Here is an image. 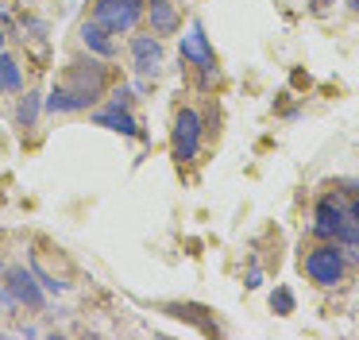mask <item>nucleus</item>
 Instances as JSON below:
<instances>
[{
  "instance_id": "nucleus-10",
  "label": "nucleus",
  "mask_w": 359,
  "mask_h": 340,
  "mask_svg": "<svg viewBox=\"0 0 359 340\" xmlns=\"http://www.w3.org/2000/svg\"><path fill=\"white\" fill-rule=\"evenodd\" d=\"M81 43L93 54H101V58H112V54H116V43L109 39V27H101L97 20H89L86 27H81Z\"/></svg>"
},
{
  "instance_id": "nucleus-4",
  "label": "nucleus",
  "mask_w": 359,
  "mask_h": 340,
  "mask_svg": "<svg viewBox=\"0 0 359 340\" xmlns=\"http://www.w3.org/2000/svg\"><path fill=\"white\" fill-rule=\"evenodd\" d=\"M174 159L178 162H194L197 151H201V116L194 108H182L174 116Z\"/></svg>"
},
{
  "instance_id": "nucleus-17",
  "label": "nucleus",
  "mask_w": 359,
  "mask_h": 340,
  "mask_svg": "<svg viewBox=\"0 0 359 340\" xmlns=\"http://www.w3.org/2000/svg\"><path fill=\"white\" fill-rule=\"evenodd\" d=\"M348 213H351V216H355V221H359V201H351V205H348Z\"/></svg>"
},
{
  "instance_id": "nucleus-12",
  "label": "nucleus",
  "mask_w": 359,
  "mask_h": 340,
  "mask_svg": "<svg viewBox=\"0 0 359 340\" xmlns=\"http://www.w3.org/2000/svg\"><path fill=\"white\" fill-rule=\"evenodd\" d=\"M0 89L4 93H20L24 89V74H20V62L0 54Z\"/></svg>"
},
{
  "instance_id": "nucleus-20",
  "label": "nucleus",
  "mask_w": 359,
  "mask_h": 340,
  "mask_svg": "<svg viewBox=\"0 0 359 340\" xmlns=\"http://www.w3.org/2000/svg\"><path fill=\"white\" fill-rule=\"evenodd\" d=\"M0 275H4V267H0Z\"/></svg>"
},
{
  "instance_id": "nucleus-14",
  "label": "nucleus",
  "mask_w": 359,
  "mask_h": 340,
  "mask_svg": "<svg viewBox=\"0 0 359 340\" xmlns=\"http://www.w3.org/2000/svg\"><path fill=\"white\" fill-rule=\"evenodd\" d=\"M336 244H344V247H359V221L355 216H344V224L336 228Z\"/></svg>"
},
{
  "instance_id": "nucleus-18",
  "label": "nucleus",
  "mask_w": 359,
  "mask_h": 340,
  "mask_svg": "<svg viewBox=\"0 0 359 340\" xmlns=\"http://www.w3.org/2000/svg\"><path fill=\"white\" fill-rule=\"evenodd\" d=\"M348 8H359V0H348Z\"/></svg>"
},
{
  "instance_id": "nucleus-19",
  "label": "nucleus",
  "mask_w": 359,
  "mask_h": 340,
  "mask_svg": "<svg viewBox=\"0 0 359 340\" xmlns=\"http://www.w3.org/2000/svg\"><path fill=\"white\" fill-rule=\"evenodd\" d=\"M0 46H4V31H0Z\"/></svg>"
},
{
  "instance_id": "nucleus-11",
  "label": "nucleus",
  "mask_w": 359,
  "mask_h": 340,
  "mask_svg": "<svg viewBox=\"0 0 359 340\" xmlns=\"http://www.w3.org/2000/svg\"><path fill=\"white\" fill-rule=\"evenodd\" d=\"M178 23L182 20H178L170 0H151V31H155V35H174Z\"/></svg>"
},
{
  "instance_id": "nucleus-1",
  "label": "nucleus",
  "mask_w": 359,
  "mask_h": 340,
  "mask_svg": "<svg viewBox=\"0 0 359 340\" xmlns=\"http://www.w3.org/2000/svg\"><path fill=\"white\" fill-rule=\"evenodd\" d=\"M104 89V66L97 62H74L62 85H55V93L47 97L50 112H81L97 100V93Z\"/></svg>"
},
{
  "instance_id": "nucleus-7",
  "label": "nucleus",
  "mask_w": 359,
  "mask_h": 340,
  "mask_svg": "<svg viewBox=\"0 0 359 340\" xmlns=\"http://www.w3.org/2000/svg\"><path fill=\"white\" fill-rule=\"evenodd\" d=\"M132 66L135 74H158V66H163V43H158L155 35H135L132 39Z\"/></svg>"
},
{
  "instance_id": "nucleus-2",
  "label": "nucleus",
  "mask_w": 359,
  "mask_h": 340,
  "mask_svg": "<svg viewBox=\"0 0 359 340\" xmlns=\"http://www.w3.org/2000/svg\"><path fill=\"white\" fill-rule=\"evenodd\" d=\"M344 267H348V263H344V251L336 244H320L305 255V275L317 286H336L344 278Z\"/></svg>"
},
{
  "instance_id": "nucleus-15",
  "label": "nucleus",
  "mask_w": 359,
  "mask_h": 340,
  "mask_svg": "<svg viewBox=\"0 0 359 340\" xmlns=\"http://www.w3.org/2000/svg\"><path fill=\"white\" fill-rule=\"evenodd\" d=\"M35 112H39V93H27V97L20 100V112H16V120L24 124V128H32V124H35Z\"/></svg>"
},
{
  "instance_id": "nucleus-13",
  "label": "nucleus",
  "mask_w": 359,
  "mask_h": 340,
  "mask_svg": "<svg viewBox=\"0 0 359 340\" xmlns=\"http://www.w3.org/2000/svg\"><path fill=\"white\" fill-rule=\"evenodd\" d=\"M294 306H297V301H294V290H290V286H278V290L271 294V309L278 317H290V313H294Z\"/></svg>"
},
{
  "instance_id": "nucleus-8",
  "label": "nucleus",
  "mask_w": 359,
  "mask_h": 340,
  "mask_svg": "<svg viewBox=\"0 0 359 340\" xmlns=\"http://www.w3.org/2000/svg\"><path fill=\"white\" fill-rule=\"evenodd\" d=\"M344 216H348V209H344L336 197H320L317 201V213H313V236L336 240V228L344 224Z\"/></svg>"
},
{
  "instance_id": "nucleus-16",
  "label": "nucleus",
  "mask_w": 359,
  "mask_h": 340,
  "mask_svg": "<svg viewBox=\"0 0 359 340\" xmlns=\"http://www.w3.org/2000/svg\"><path fill=\"white\" fill-rule=\"evenodd\" d=\"M259 282H263V275H259V267H251V270H248V286H251V290H255Z\"/></svg>"
},
{
  "instance_id": "nucleus-3",
  "label": "nucleus",
  "mask_w": 359,
  "mask_h": 340,
  "mask_svg": "<svg viewBox=\"0 0 359 340\" xmlns=\"http://www.w3.org/2000/svg\"><path fill=\"white\" fill-rule=\"evenodd\" d=\"M147 0H97L93 8V20L109 31H132L140 23Z\"/></svg>"
},
{
  "instance_id": "nucleus-9",
  "label": "nucleus",
  "mask_w": 359,
  "mask_h": 340,
  "mask_svg": "<svg viewBox=\"0 0 359 340\" xmlns=\"http://www.w3.org/2000/svg\"><path fill=\"white\" fill-rule=\"evenodd\" d=\"M101 128H112V131H120V136H140V124L128 116V108H124V100H112V108H104V112H97L93 116Z\"/></svg>"
},
{
  "instance_id": "nucleus-5",
  "label": "nucleus",
  "mask_w": 359,
  "mask_h": 340,
  "mask_svg": "<svg viewBox=\"0 0 359 340\" xmlns=\"http://www.w3.org/2000/svg\"><path fill=\"white\" fill-rule=\"evenodd\" d=\"M4 290H8V301H16V306H32V309H39L43 301V282L35 278V270H27V267H12V270H4Z\"/></svg>"
},
{
  "instance_id": "nucleus-6",
  "label": "nucleus",
  "mask_w": 359,
  "mask_h": 340,
  "mask_svg": "<svg viewBox=\"0 0 359 340\" xmlns=\"http://www.w3.org/2000/svg\"><path fill=\"white\" fill-rule=\"evenodd\" d=\"M182 58L194 62V66H201L205 74H212V43H209V35H205L201 20H194L189 31L182 35Z\"/></svg>"
}]
</instances>
